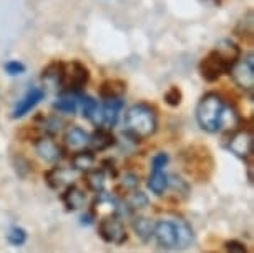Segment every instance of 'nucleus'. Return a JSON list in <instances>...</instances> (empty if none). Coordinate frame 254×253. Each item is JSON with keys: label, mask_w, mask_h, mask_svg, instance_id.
I'll return each mask as SVG.
<instances>
[{"label": "nucleus", "mask_w": 254, "mask_h": 253, "mask_svg": "<svg viewBox=\"0 0 254 253\" xmlns=\"http://www.w3.org/2000/svg\"><path fill=\"white\" fill-rule=\"evenodd\" d=\"M125 127H127L128 135H131L138 142L145 140V138H150L153 133L156 132V127H158L156 113L150 105L136 103L127 112Z\"/></svg>", "instance_id": "1"}, {"label": "nucleus", "mask_w": 254, "mask_h": 253, "mask_svg": "<svg viewBox=\"0 0 254 253\" xmlns=\"http://www.w3.org/2000/svg\"><path fill=\"white\" fill-rule=\"evenodd\" d=\"M223 98L218 93L209 92L199 100L198 108H196V120L203 130L214 133L219 130V123H221V113L224 108Z\"/></svg>", "instance_id": "2"}, {"label": "nucleus", "mask_w": 254, "mask_h": 253, "mask_svg": "<svg viewBox=\"0 0 254 253\" xmlns=\"http://www.w3.org/2000/svg\"><path fill=\"white\" fill-rule=\"evenodd\" d=\"M233 64L226 57H223L218 50H213L208 57H204L199 64V72L201 77L206 82H216L223 74H228L231 70Z\"/></svg>", "instance_id": "3"}, {"label": "nucleus", "mask_w": 254, "mask_h": 253, "mask_svg": "<svg viewBox=\"0 0 254 253\" xmlns=\"http://www.w3.org/2000/svg\"><path fill=\"white\" fill-rule=\"evenodd\" d=\"M98 233L107 243L112 245H123L128 240V233L125 230L123 222L117 215H107L98 222Z\"/></svg>", "instance_id": "4"}, {"label": "nucleus", "mask_w": 254, "mask_h": 253, "mask_svg": "<svg viewBox=\"0 0 254 253\" xmlns=\"http://www.w3.org/2000/svg\"><path fill=\"white\" fill-rule=\"evenodd\" d=\"M233 80L238 87H241L246 92H253L254 88V62L253 55L249 54L246 59H238L231 67Z\"/></svg>", "instance_id": "5"}, {"label": "nucleus", "mask_w": 254, "mask_h": 253, "mask_svg": "<svg viewBox=\"0 0 254 253\" xmlns=\"http://www.w3.org/2000/svg\"><path fill=\"white\" fill-rule=\"evenodd\" d=\"M88 80L90 74L87 67L80 64V62H71L70 69L65 70L64 74V84L62 85H65L66 90H70V92H76V90L83 88L88 84Z\"/></svg>", "instance_id": "6"}, {"label": "nucleus", "mask_w": 254, "mask_h": 253, "mask_svg": "<svg viewBox=\"0 0 254 253\" xmlns=\"http://www.w3.org/2000/svg\"><path fill=\"white\" fill-rule=\"evenodd\" d=\"M253 133L251 130H238L234 132L228 142V149L231 150L238 159L246 160L253 155Z\"/></svg>", "instance_id": "7"}, {"label": "nucleus", "mask_w": 254, "mask_h": 253, "mask_svg": "<svg viewBox=\"0 0 254 253\" xmlns=\"http://www.w3.org/2000/svg\"><path fill=\"white\" fill-rule=\"evenodd\" d=\"M153 237L161 248H175L176 247V228L175 222L160 220L153 225Z\"/></svg>", "instance_id": "8"}, {"label": "nucleus", "mask_w": 254, "mask_h": 253, "mask_svg": "<svg viewBox=\"0 0 254 253\" xmlns=\"http://www.w3.org/2000/svg\"><path fill=\"white\" fill-rule=\"evenodd\" d=\"M44 97H45L44 88H38V87L30 88L20 100H18V103L15 105V108H13V112H12V118H22L23 115H27L35 105L40 103V100Z\"/></svg>", "instance_id": "9"}, {"label": "nucleus", "mask_w": 254, "mask_h": 253, "mask_svg": "<svg viewBox=\"0 0 254 253\" xmlns=\"http://www.w3.org/2000/svg\"><path fill=\"white\" fill-rule=\"evenodd\" d=\"M35 152L42 160L47 162V164H57V162L64 157L62 149L49 137L38 138L35 142Z\"/></svg>", "instance_id": "10"}, {"label": "nucleus", "mask_w": 254, "mask_h": 253, "mask_svg": "<svg viewBox=\"0 0 254 253\" xmlns=\"http://www.w3.org/2000/svg\"><path fill=\"white\" fill-rule=\"evenodd\" d=\"M62 202H64L65 208L68 210V212H75V210H80L85 207V203H87V193L76 187V185L71 183L65 188V192L62 193Z\"/></svg>", "instance_id": "11"}, {"label": "nucleus", "mask_w": 254, "mask_h": 253, "mask_svg": "<svg viewBox=\"0 0 254 253\" xmlns=\"http://www.w3.org/2000/svg\"><path fill=\"white\" fill-rule=\"evenodd\" d=\"M73 176H75V173L71 170L62 169V167H54V169L45 173V180L52 188L59 190V188L64 187V185H66V187L71 185V182H73Z\"/></svg>", "instance_id": "12"}, {"label": "nucleus", "mask_w": 254, "mask_h": 253, "mask_svg": "<svg viewBox=\"0 0 254 253\" xmlns=\"http://www.w3.org/2000/svg\"><path fill=\"white\" fill-rule=\"evenodd\" d=\"M64 140H65V145L68 147L70 150L80 152L90 143V135L80 127H70L68 130L65 132Z\"/></svg>", "instance_id": "13"}, {"label": "nucleus", "mask_w": 254, "mask_h": 253, "mask_svg": "<svg viewBox=\"0 0 254 253\" xmlns=\"http://www.w3.org/2000/svg\"><path fill=\"white\" fill-rule=\"evenodd\" d=\"M123 108V100L122 98H112L107 100L102 108V123L107 127H115V123L118 122L120 112Z\"/></svg>", "instance_id": "14"}, {"label": "nucleus", "mask_w": 254, "mask_h": 253, "mask_svg": "<svg viewBox=\"0 0 254 253\" xmlns=\"http://www.w3.org/2000/svg\"><path fill=\"white\" fill-rule=\"evenodd\" d=\"M64 74H65V65L57 62V64H52L44 70L42 80H44L45 87L57 88L64 84Z\"/></svg>", "instance_id": "15"}, {"label": "nucleus", "mask_w": 254, "mask_h": 253, "mask_svg": "<svg viewBox=\"0 0 254 253\" xmlns=\"http://www.w3.org/2000/svg\"><path fill=\"white\" fill-rule=\"evenodd\" d=\"M81 102V115L88 120H92L95 125H102V108L98 107L97 100L85 95L80 98Z\"/></svg>", "instance_id": "16"}, {"label": "nucleus", "mask_w": 254, "mask_h": 253, "mask_svg": "<svg viewBox=\"0 0 254 253\" xmlns=\"http://www.w3.org/2000/svg\"><path fill=\"white\" fill-rule=\"evenodd\" d=\"M115 143V137L113 133L108 130V128H98L97 132L93 133L92 137H90V143L88 145H92V149L95 152H102V150H107L110 149Z\"/></svg>", "instance_id": "17"}, {"label": "nucleus", "mask_w": 254, "mask_h": 253, "mask_svg": "<svg viewBox=\"0 0 254 253\" xmlns=\"http://www.w3.org/2000/svg\"><path fill=\"white\" fill-rule=\"evenodd\" d=\"M127 92V84L123 80L113 79V80H107V82L102 84L100 87V95L107 100L112 98H122V95Z\"/></svg>", "instance_id": "18"}, {"label": "nucleus", "mask_w": 254, "mask_h": 253, "mask_svg": "<svg viewBox=\"0 0 254 253\" xmlns=\"http://www.w3.org/2000/svg\"><path fill=\"white\" fill-rule=\"evenodd\" d=\"M175 228H176V248H181V250H185V248H188L191 243H193V230H191V227L186 223L185 220H176L175 222Z\"/></svg>", "instance_id": "19"}, {"label": "nucleus", "mask_w": 254, "mask_h": 253, "mask_svg": "<svg viewBox=\"0 0 254 253\" xmlns=\"http://www.w3.org/2000/svg\"><path fill=\"white\" fill-rule=\"evenodd\" d=\"M95 165V155L92 150H80L71 157V167L78 171H88Z\"/></svg>", "instance_id": "20"}, {"label": "nucleus", "mask_w": 254, "mask_h": 253, "mask_svg": "<svg viewBox=\"0 0 254 253\" xmlns=\"http://www.w3.org/2000/svg\"><path fill=\"white\" fill-rule=\"evenodd\" d=\"M168 187H170V180H168V175L163 170L153 171L150 178H148V188L155 195H158V197L165 193Z\"/></svg>", "instance_id": "21"}, {"label": "nucleus", "mask_w": 254, "mask_h": 253, "mask_svg": "<svg viewBox=\"0 0 254 253\" xmlns=\"http://www.w3.org/2000/svg\"><path fill=\"white\" fill-rule=\"evenodd\" d=\"M133 230H135L136 237L141 242H148L153 237V223L145 217H136L131 223Z\"/></svg>", "instance_id": "22"}, {"label": "nucleus", "mask_w": 254, "mask_h": 253, "mask_svg": "<svg viewBox=\"0 0 254 253\" xmlns=\"http://www.w3.org/2000/svg\"><path fill=\"white\" fill-rule=\"evenodd\" d=\"M85 183H87L88 190L95 193L103 192L105 188V171L103 170H88L85 175Z\"/></svg>", "instance_id": "23"}, {"label": "nucleus", "mask_w": 254, "mask_h": 253, "mask_svg": "<svg viewBox=\"0 0 254 253\" xmlns=\"http://www.w3.org/2000/svg\"><path fill=\"white\" fill-rule=\"evenodd\" d=\"M239 125V115L234 108L224 105L221 113V123H219V130H234Z\"/></svg>", "instance_id": "24"}, {"label": "nucleus", "mask_w": 254, "mask_h": 253, "mask_svg": "<svg viewBox=\"0 0 254 253\" xmlns=\"http://www.w3.org/2000/svg\"><path fill=\"white\" fill-rule=\"evenodd\" d=\"M54 107L57 108L59 112H64V113H75L76 108H78V98L75 95H65V97L59 98L55 102Z\"/></svg>", "instance_id": "25"}, {"label": "nucleus", "mask_w": 254, "mask_h": 253, "mask_svg": "<svg viewBox=\"0 0 254 253\" xmlns=\"http://www.w3.org/2000/svg\"><path fill=\"white\" fill-rule=\"evenodd\" d=\"M128 207H130L131 210H143L148 207V203H150V200H148V197L143 192H138V190H135V192L130 193V197H128Z\"/></svg>", "instance_id": "26"}, {"label": "nucleus", "mask_w": 254, "mask_h": 253, "mask_svg": "<svg viewBox=\"0 0 254 253\" xmlns=\"http://www.w3.org/2000/svg\"><path fill=\"white\" fill-rule=\"evenodd\" d=\"M7 240L13 247H20L27 242V233L20 227H12L7 233Z\"/></svg>", "instance_id": "27"}, {"label": "nucleus", "mask_w": 254, "mask_h": 253, "mask_svg": "<svg viewBox=\"0 0 254 253\" xmlns=\"http://www.w3.org/2000/svg\"><path fill=\"white\" fill-rule=\"evenodd\" d=\"M138 185H140V178H138V175L135 173H127L123 176L122 183H120V190L122 192H135L138 188Z\"/></svg>", "instance_id": "28"}, {"label": "nucleus", "mask_w": 254, "mask_h": 253, "mask_svg": "<svg viewBox=\"0 0 254 253\" xmlns=\"http://www.w3.org/2000/svg\"><path fill=\"white\" fill-rule=\"evenodd\" d=\"M181 98H183V95H181V90L178 87H170L168 92L165 93V102L170 107H178L181 103Z\"/></svg>", "instance_id": "29"}, {"label": "nucleus", "mask_w": 254, "mask_h": 253, "mask_svg": "<svg viewBox=\"0 0 254 253\" xmlns=\"http://www.w3.org/2000/svg\"><path fill=\"white\" fill-rule=\"evenodd\" d=\"M224 248H226V253H248V248L244 243L238 242V240H229L224 243Z\"/></svg>", "instance_id": "30"}, {"label": "nucleus", "mask_w": 254, "mask_h": 253, "mask_svg": "<svg viewBox=\"0 0 254 253\" xmlns=\"http://www.w3.org/2000/svg\"><path fill=\"white\" fill-rule=\"evenodd\" d=\"M168 155L166 154H156L155 157H153V160H151V169L153 171H158V170H165V167L168 164Z\"/></svg>", "instance_id": "31"}, {"label": "nucleus", "mask_w": 254, "mask_h": 253, "mask_svg": "<svg viewBox=\"0 0 254 253\" xmlns=\"http://www.w3.org/2000/svg\"><path fill=\"white\" fill-rule=\"evenodd\" d=\"M5 72L8 75H20L25 72V65L20 64L17 60H12V62H7L5 64Z\"/></svg>", "instance_id": "32"}, {"label": "nucleus", "mask_w": 254, "mask_h": 253, "mask_svg": "<svg viewBox=\"0 0 254 253\" xmlns=\"http://www.w3.org/2000/svg\"><path fill=\"white\" fill-rule=\"evenodd\" d=\"M103 167H105V170L108 171V175L117 176V167H115V162L113 160H105L103 162Z\"/></svg>", "instance_id": "33"}, {"label": "nucleus", "mask_w": 254, "mask_h": 253, "mask_svg": "<svg viewBox=\"0 0 254 253\" xmlns=\"http://www.w3.org/2000/svg\"><path fill=\"white\" fill-rule=\"evenodd\" d=\"M218 2H219V0H218Z\"/></svg>", "instance_id": "34"}]
</instances>
